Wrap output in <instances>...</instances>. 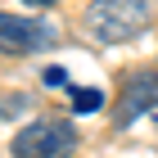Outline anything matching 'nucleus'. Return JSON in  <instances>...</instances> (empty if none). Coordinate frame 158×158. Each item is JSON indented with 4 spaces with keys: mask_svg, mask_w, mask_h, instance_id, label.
<instances>
[{
    "mask_svg": "<svg viewBox=\"0 0 158 158\" xmlns=\"http://www.w3.org/2000/svg\"><path fill=\"white\" fill-rule=\"evenodd\" d=\"M27 5H36V9H45V5H54V0H27Z\"/></svg>",
    "mask_w": 158,
    "mask_h": 158,
    "instance_id": "7",
    "label": "nucleus"
},
{
    "mask_svg": "<svg viewBox=\"0 0 158 158\" xmlns=\"http://www.w3.org/2000/svg\"><path fill=\"white\" fill-rule=\"evenodd\" d=\"M81 135H77L73 122H54V118H41V122H27L23 131L14 135L9 154L14 158H68L77 154Z\"/></svg>",
    "mask_w": 158,
    "mask_h": 158,
    "instance_id": "2",
    "label": "nucleus"
},
{
    "mask_svg": "<svg viewBox=\"0 0 158 158\" xmlns=\"http://www.w3.org/2000/svg\"><path fill=\"white\" fill-rule=\"evenodd\" d=\"M68 95H73V109L77 113H99L104 109V95L90 90V86H68Z\"/></svg>",
    "mask_w": 158,
    "mask_h": 158,
    "instance_id": "5",
    "label": "nucleus"
},
{
    "mask_svg": "<svg viewBox=\"0 0 158 158\" xmlns=\"http://www.w3.org/2000/svg\"><path fill=\"white\" fill-rule=\"evenodd\" d=\"M81 27L99 45H127L149 27V5L145 0H90L81 14Z\"/></svg>",
    "mask_w": 158,
    "mask_h": 158,
    "instance_id": "1",
    "label": "nucleus"
},
{
    "mask_svg": "<svg viewBox=\"0 0 158 158\" xmlns=\"http://www.w3.org/2000/svg\"><path fill=\"white\" fill-rule=\"evenodd\" d=\"M45 86H63V90H68L73 81H68V73H63V68H50V73H45Z\"/></svg>",
    "mask_w": 158,
    "mask_h": 158,
    "instance_id": "6",
    "label": "nucleus"
},
{
    "mask_svg": "<svg viewBox=\"0 0 158 158\" xmlns=\"http://www.w3.org/2000/svg\"><path fill=\"white\" fill-rule=\"evenodd\" d=\"M59 41V27L45 18H18L0 9V54H36Z\"/></svg>",
    "mask_w": 158,
    "mask_h": 158,
    "instance_id": "3",
    "label": "nucleus"
},
{
    "mask_svg": "<svg viewBox=\"0 0 158 158\" xmlns=\"http://www.w3.org/2000/svg\"><path fill=\"white\" fill-rule=\"evenodd\" d=\"M158 109V73L154 68H140L122 81V95H118V109H113V127L127 131L131 122H140L145 113Z\"/></svg>",
    "mask_w": 158,
    "mask_h": 158,
    "instance_id": "4",
    "label": "nucleus"
}]
</instances>
